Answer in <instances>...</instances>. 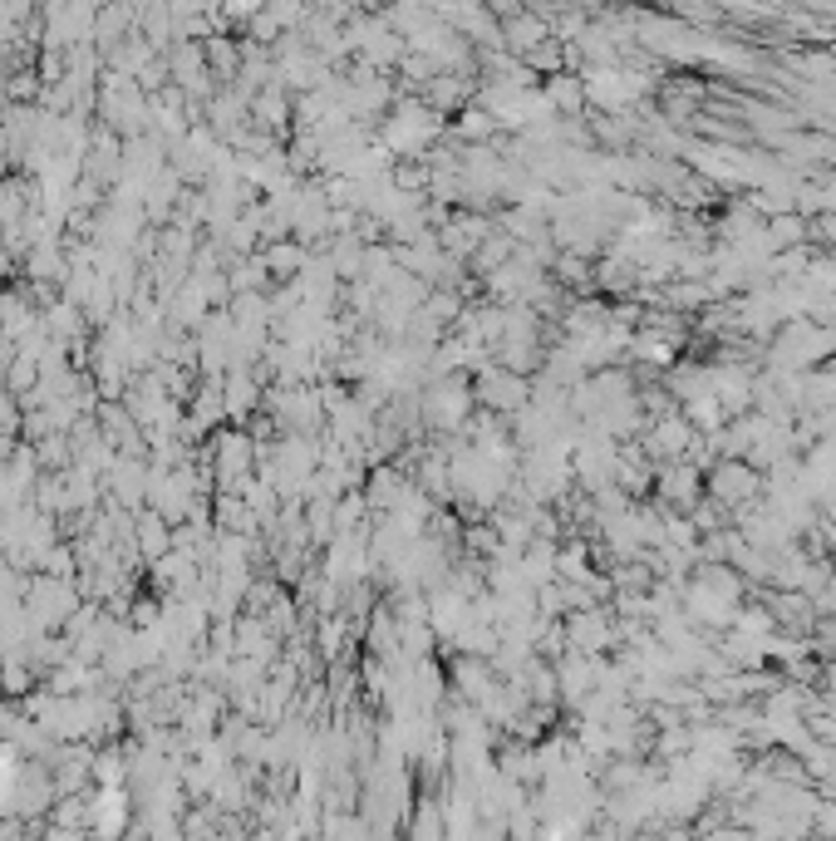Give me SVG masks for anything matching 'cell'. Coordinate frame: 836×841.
Wrapping results in <instances>:
<instances>
[{
  "label": "cell",
  "mask_w": 836,
  "mask_h": 841,
  "mask_svg": "<svg viewBox=\"0 0 836 841\" xmlns=\"http://www.w3.org/2000/svg\"><path fill=\"white\" fill-rule=\"evenodd\" d=\"M438 133H443V114H433V109L418 104V99H404V104L394 109V119L384 123V138H379V143H384L394 158H399V153L414 158V153H423Z\"/></svg>",
  "instance_id": "cell-1"
},
{
  "label": "cell",
  "mask_w": 836,
  "mask_h": 841,
  "mask_svg": "<svg viewBox=\"0 0 836 841\" xmlns=\"http://www.w3.org/2000/svg\"><path fill=\"white\" fill-rule=\"evenodd\" d=\"M133 532H138V546H143V556H153V561H163V556H168V551L178 546L173 527H168V522H163L158 512H148V507L138 512V527H133Z\"/></svg>",
  "instance_id": "cell-8"
},
{
  "label": "cell",
  "mask_w": 836,
  "mask_h": 841,
  "mask_svg": "<svg viewBox=\"0 0 836 841\" xmlns=\"http://www.w3.org/2000/svg\"><path fill=\"white\" fill-rule=\"evenodd\" d=\"M566 630H571V650H600V645H610V620L600 615L596 605H591V610H576V615L566 620Z\"/></svg>",
  "instance_id": "cell-7"
},
{
  "label": "cell",
  "mask_w": 836,
  "mask_h": 841,
  "mask_svg": "<svg viewBox=\"0 0 836 841\" xmlns=\"http://www.w3.org/2000/svg\"><path fill=\"white\" fill-rule=\"evenodd\" d=\"M241 630V655H251V660H266L271 655V635H266V620H256V615H246V620H237Z\"/></svg>",
  "instance_id": "cell-12"
},
{
  "label": "cell",
  "mask_w": 836,
  "mask_h": 841,
  "mask_svg": "<svg viewBox=\"0 0 836 841\" xmlns=\"http://www.w3.org/2000/svg\"><path fill=\"white\" fill-rule=\"evenodd\" d=\"M261 266H266V276H281V281H291L300 276V266H305V246L300 241H286L276 237L266 251H261Z\"/></svg>",
  "instance_id": "cell-9"
},
{
  "label": "cell",
  "mask_w": 836,
  "mask_h": 841,
  "mask_svg": "<svg viewBox=\"0 0 836 841\" xmlns=\"http://www.w3.org/2000/svg\"><path fill=\"white\" fill-rule=\"evenodd\" d=\"M492 133H497V119H492L487 109H468V114L458 119V138H473V143H478V138H492Z\"/></svg>",
  "instance_id": "cell-15"
},
{
  "label": "cell",
  "mask_w": 836,
  "mask_h": 841,
  "mask_svg": "<svg viewBox=\"0 0 836 841\" xmlns=\"http://www.w3.org/2000/svg\"><path fill=\"white\" fill-rule=\"evenodd\" d=\"M709 487H714L718 502H748V497H758V487H763V478L748 468V463H718L714 478H709Z\"/></svg>",
  "instance_id": "cell-5"
},
{
  "label": "cell",
  "mask_w": 836,
  "mask_h": 841,
  "mask_svg": "<svg viewBox=\"0 0 836 841\" xmlns=\"http://www.w3.org/2000/svg\"><path fill=\"white\" fill-rule=\"evenodd\" d=\"M345 615H330V620H320V655H340V645H345Z\"/></svg>",
  "instance_id": "cell-16"
},
{
  "label": "cell",
  "mask_w": 836,
  "mask_h": 841,
  "mask_svg": "<svg viewBox=\"0 0 836 841\" xmlns=\"http://www.w3.org/2000/svg\"><path fill=\"white\" fill-rule=\"evenodd\" d=\"M222 394H227V414H251V409H256V374H251V369H237V374L222 384Z\"/></svg>",
  "instance_id": "cell-11"
},
{
  "label": "cell",
  "mask_w": 836,
  "mask_h": 841,
  "mask_svg": "<svg viewBox=\"0 0 836 841\" xmlns=\"http://www.w3.org/2000/svg\"><path fill=\"white\" fill-rule=\"evenodd\" d=\"M473 399H478L487 414H522V409H532V399H527V379L507 374L502 364H482L478 384H473Z\"/></svg>",
  "instance_id": "cell-2"
},
{
  "label": "cell",
  "mask_w": 836,
  "mask_h": 841,
  "mask_svg": "<svg viewBox=\"0 0 836 841\" xmlns=\"http://www.w3.org/2000/svg\"><path fill=\"white\" fill-rule=\"evenodd\" d=\"M635 355L650 360V364H669L674 350H669V340H659V335H640V340H635Z\"/></svg>",
  "instance_id": "cell-17"
},
{
  "label": "cell",
  "mask_w": 836,
  "mask_h": 841,
  "mask_svg": "<svg viewBox=\"0 0 836 841\" xmlns=\"http://www.w3.org/2000/svg\"><path fill=\"white\" fill-rule=\"evenodd\" d=\"M659 487H664V497H674V502H694V492H699V478H694L689 468H669V473L659 478Z\"/></svg>",
  "instance_id": "cell-14"
},
{
  "label": "cell",
  "mask_w": 836,
  "mask_h": 841,
  "mask_svg": "<svg viewBox=\"0 0 836 841\" xmlns=\"http://www.w3.org/2000/svg\"><path fill=\"white\" fill-rule=\"evenodd\" d=\"M251 114L261 119L266 114V123H286V114H291V104H286V94L271 84V89H261L256 99H251Z\"/></svg>",
  "instance_id": "cell-13"
},
{
  "label": "cell",
  "mask_w": 836,
  "mask_h": 841,
  "mask_svg": "<svg viewBox=\"0 0 836 841\" xmlns=\"http://www.w3.org/2000/svg\"><path fill=\"white\" fill-rule=\"evenodd\" d=\"M271 409H276V419L286 423L291 433L315 428L320 414H325V404H320V394H315V389H276V394H271Z\"/></svg>",
  "instance_id": "cell-4"
},
{
  "label": "cell",
  "mask_w": 836,
  "mask_h": 841,
  "mask_svg": "<svg viewBox=\"0 0 836 841\" xmlns=\"http://www.w3.org/2000/svg\"><path fill=\"white\" fill-rule=\"evenodd\" d=\"M423 409L438 428H468V409H473V384L463 379H438L428 394H423Z\"/></svg>",
  "instance_id": "cell-3"
},
{
  "label": "cell",
  "mask_w": 836,
  "mask_h": 841,
  "mask_svg": "<svg viewBox=\"0 0 836 841\" xmlns=\"http://www.w3.org/2000/svg\"><path fill=\"white\" fill-rule=\"evenodd\" d=\"M512 50H522V55H532V50H541L551 35H546V25L541 20H532V15H512V25H507V35H502Z\"/></svg>",
  "instance_id": "cell-10"
},
{
  "label": "cell",
  "mask_w": 836,
  "mask_h": 841,
  "mask_svg": "<svg viewBox=\"0 0 836 841\" xmlns=\"http://www.w3.org/2000/svg\"><path fill=\"white\" fill-rule=\"evenodd\" d=\"M635 89H640V79H635V74H620V69H591V84H586V94L600 99L605 109H620Z\"/></svg>",
  "instance_id": "cell-6"
}]
</instances>
